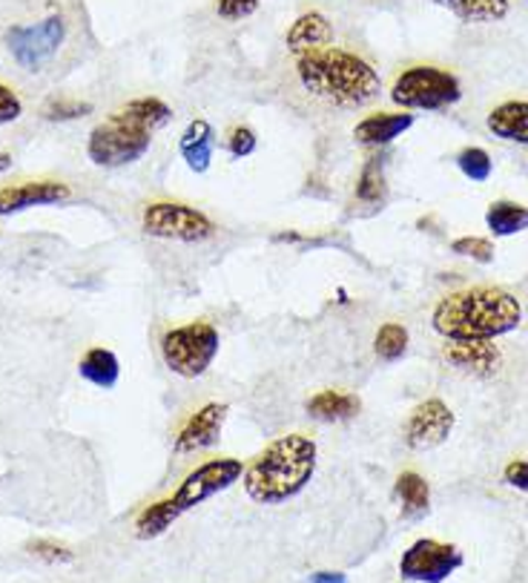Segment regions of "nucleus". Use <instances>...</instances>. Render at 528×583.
<instances>
[{"mask_svg": "<svg viewBox=\"0 0 528 583\" xmlns=\"http://www.w3.org/2000/svg\"><path fill=\"white\" fill-rule=\"evenodd\" d=\"M307 414L319 423H345L359 414V396L348 394V391H319L307 400Z\"/></svg>", "mask_w": 528, "mask_h": 583, "instance_id": "19", "label": "nucleus"}, {"mask_svg": "<svg viewBox=\"0 0 528 583\" xmlns=\"http://www.w3.org/2000/svg\"><path fill=\"white\" fill-rule=\"evenodd\" d=\"M7 170H12V153H7V150H0V175L7 173Z\"/></svg>", "mask_w": 528, "mask_h": 583, "instance_id": "36", "label": "nucleus"}, {"mask_svg": "<svg viewBox=\"0 0 528 583\" xmlns=\"http://www.w3.org/2000/svg\"><path fill=\"white\" fill-rule=\"evenodd\" d=\"M141 228L146 237L184 244H202L216 237V224L207 213L181 202H150L141 215Z\"/></svg>", "mask_w": 528, "mask_h": 583, "instance_id": "8", "label": "nucleus"}, {"mask_svg": "<svg viewBox=\"0 0 528 583\" xmlns=\"http://www.w3.org/2000/svg\"><path fill=\"white\" fill-rule=\"evenodd\" d=\"M466 23H494L508 14V0H437Z\"/></svg>", "mask_w": 528, "mask_h": 583, "instance_id": "24", "label": "nucleus"}, {"mask_svg": "<svg viewBox=\"0 0 528 583\" xmlns=\"http://www.w3.org/2000/svg\"><path fill=\"white\" fill-rule=\"evenodd\" d=\"M394 497L399 500L403 517H408V521H423L431 509V486L417 472H403L396 478Z\"/></svg>", "mask_w": 528, "mask_h": 583, "instance_id": "20", "label": "nucleus"}, {"mask_svg": "<svg viewBox=\"0 0 528 583\" xmlns=\"http://www.w3.org/2000/svg\"><path fill=\"white\" fill-rule=\"evenodd\" d=\"M445 360L451 362L454 369L466 371L471 376L488 380L500 371V348L494 345V340H471V342H445L443 348Z\"/></svg>", "mask_w": 528, "mask_h": 583, "instance_id": "14", "label": "nucleus"}, {"mask_svg": "<svg viewBox=\"0 0 528 583\" xmlns=\"http://www.w3.org/2000/svg\"><path fill=\"white\" fill-rule=\"evenodd\" d=\"M457 167H459V173L466 175V179L471 181H486L488 175H491L494 170V161L491 155L483 150V147H468V150H463V153L457 155Z\"/></svg>", "mask_w": 528, "mask_h": 583, "instance_id": "27", "label": "nucleus"}, {"mask_svg": "<svg viewBox=\"0 0 528 583\" xmlns=\"http://www.w3.org/2000/svg\"><path fill=\"white\" fill-rule=\"evenodd\" d=\"M374 351L383 362L403 360L405 351H408V331L403 325H396V322H388V325L376 331Z\"/></svg>", "mask_w": 528, "mask_h": 583, "instance_id": "26", "label": "nucleus"}, {"mask_svg": "<svg viewBox=\"0 0 528 583\" xmlns=\"http://www.w3.org/2000/svg\"><path fill=\"white\" fill-rule=\"evenodd\" d=\"M216 144H219L216 130H213L210 121L204 119L190 121L187 130H184V135H181L179 141L181 159H184V164H187L195 175L210 173L213 155H216Z\"/></svg>", "mask_w": 528, "mask_h": 583, "instance_id": "15", "label": "nucleus"}, {"mask_svg": "<svg viewBox=\"0 0 528 583\" xmlns=\"http://www.w3.org/2000/svg\"><path fill=\"white\" fill-rule=\"evenodd\" d=\"M414 127V115L410 112H374L368 119H362L354 127V139L362 147H388L390 141H396L399 135Z\"/></svg>", "mask_w": 528, "mask_h": 583, "instance_id": "16", "label": "nucleus"}, {"mask_svg": "<svg viewBox=\"0 0 528 583\" xmlns=\"http://www.w3.org/2000/svg\"><path fill=\"white\" fill-rule=\"evenodd\" d=\"M296 78L311 96L336 107H368L383 92V78L365 58L345 49H319L296 61Z\"/></svg>", "mask_w": 528, "mask_h": 583, "instance_id": "3", "label": "nucleus"}, {"mask_svg": "<svg viewBox=\"0 0 528 583\" xmlns=\"http://www.w3.org/2000/svg\"><path fill=\"white\" fill-rule=\"evenodd\" d=\"M153 144V132H146L144 127L132 124L126 115L115 112L104 124H98L87 139V155L92 164L98 167H126L135 164L146 155Z\"/></svg>", "mask_w": 528, "mask_h": 583, "instance_id": "7", "label": "nucleus"}, {"mask_svg": "<svg viewBox=\"0 0 528 583\" xmlns=\"http://www.w3.org/2000/svg\"><path fill=\"white\" fill-rule=\"evenodd\" d=\"M67 38V23L58 14H49L35 27H12L7 32V47L14 63L27 72L43 70Z\"/></svg>", "mask_w": 528, "mask_h": 583, "instance_id": "9", "label": "nucleus"}, {"mask_svg": "<svg viewBox=\"0 0 528 583\" xmlns=\"http://www.w3.org/2000/svg\"><path fill=\"white\" fill-rule=\"evenodd\" d=\"M219 348H222V336L207 322H187V325L170 328L161 336V356L173 374L184 376V380H195L210 371V365L216 362Z\"/></svg>", "mask_w": 528, "mask_h": 583, "instance_id": "5", "label": "nucleus"}, {"mask_svg": "<svg viewBox=\"0 0 528 583\" xmlns=\"http://www.w3.org/2000/svg\"><path fill=\"white\" fill-rule=\"evenodd\" d=\"M258 9V0H219L216 12L224 21H244Z\"/></svg>", "mask_w": 528, "mask_h": 583, "instance_id": "31", "label": "nucleus"}, {"mask_svg": "<svg viewBox=\"0 0 528 583\" xmlns=\"http://www.w3.org/2000/svg\"><path fill=\"white\" fill-rule=\"evenodd\" d=\"M454 423L457 416L443 400L431 396L419 403L417 409L410 411L408 423H405V445L410 452H428V449H437L445 440L451 438Z\"/></svg>", "mask_w": 528, "mask_h": 583, "instance_id": "11", "label": "nucleus"}, {"mask_svg": "<svg viewBox=\"0 0 528 583\" xmlns=\"http://www.w3.org/2000/svg\"><path fill=\"white\" fill-rule=\"evenodd\" d=\"M486 124L491 135L500 141L528 147V101H506V104L494 107Z\"/></svg>", "mask_w": 528, "mask_h": 583, "instance_id": "18", "label": "nucleus"}, {"mask_svg": "<svg viewBox=\"0 0 528 583\" xmlns=\"http://www.w3.org/2000/svg\"><path fill=\"white\" fill-rule=\"evenodd\" d=\"M92 112V104H81V101H47L41 115L47 121H78L87 119Z\"/></svg>", "mask_w": 528, "mask_h": 583, "instance_id": "29", "label": "nucleus"}, {"mask_svg": "<svg viewBox=\"0 0 528 583\" xmlns=\"http://www.w3.org/2000/svg\"><path fill=\"white\" fill-rule=\"evenodd\" d=\"M486 228L494 237H517V233L528 230V208L500 199L486 210Z\"/></svg>", "mask_w": 528, "mask_h": 583, "instance_id": "25", "label": "nucleus"}, {"mask_svg": "<svg viewBox=\"0 0 528 583\" xmlns=\"http://www.w3.org/2000/svg\"><path fill=\"white\" fill-rule=\"evenodd\" d=\"M244 474V463L238 458H213L204 460L202 465H195L187 478L181 480L179 489L167 497L155 500L144 512L135 517V535L141 541H153L161 537L181 514L193 512L195 506L207 503L210 497L227 492L230 486H236Z\"/></svg>", "mask_w": 528, "mask_h": 583, "instance_id": "4", "label": "nucleus"}, {"mask_svg": "<svg viewBox=\"0 0 528 583\" xmlns=\"http://www.w3.org/2000/svg\"><path fill=\"white\" fill-rule=\"evenodd\" d=\"M463 98L459 78L439 67H410L396 76L390 87V101L403 110L439 112L454 107Z\"/></svg>", "mask_w": 528, "mask_h": 583, "instance_id": "6", "label": "nucleus"}, {"mask_svg": "<svg viewBox=\"0 0 528 583\" xmlns=\"http://www.w3.org/2000/svg\"><path fill=\"white\" fill-rule=\"evenodd\" d=\"M72 195V190L61 181H27L14 188L0 190V215H14L32 208H49L61 204Z\"/></svg>", "mask_w": 528, "mask_h": 583, "instance_id": "13", "label": "nucleus"}, {"mask_svg": "<svg viewBox=\"0 0 528 583\" xmlns=\"http://www.w3.org/2000/svg\"><path fill=\"white\" fill-rule=\"evenodd\" d=\"M388 199V181H385V155H370L362 167L359 181H356V202L368 208H383Z\"/></svg>", "mask_w": 528, "mask_h": 583, "instance_id": "22", "label": "nucleus"}, {"mask_svg": "<svg viewBox=\"0 0 528 583\" xmlns=\"http://www.w3.org/2000/svg\"><path fill=\"white\" fill-rule=\"evenodd\" d=\"M319 463V449L305 434H285L273 440L251 465H244L242 486L247 497L262 506H278L299 497L311 486Z\"/></svg>", "mask_w": 528, "mask_h": 583, "instance_id": "2", "label": "nucleus"}, {"mask_svg": "<svg viewBox=\"0 0 528 583\" xmlns=\"http://www.w3.org/2000/svg\"><path fill=\"white\" fill-rule=\"evenodd\" d=\"M121 115H126V119L132 121V124L144 127L146 132H159L164 130V127L173 121V110H170L161 98H135V101H130V104L121 107Z\"/></svg>", "mask_w": 528, "mask_h": 583, "instance_id": "23", "label": "nucleus"}, {"mask_svg": "<svg viewBox=\"0 0 528 583\" xmlns=\"http://www.w3.org/2000/svg\"><path fill=\"white\" fill-rule=\"evenodd\" d=\"M21 115H23L21 98L14 96L9 87H3V83H0V127L12 124V121H18Z\"/></svg>", "mask_w": 528, "mask_h": 583, "instance_id": "32", "label": "nucleus"}, {"mask_svg": "<svg viewBox=\"0 0 528 583\" xmlns=\"http://www.w3.org/2000/svg\"><path fill=\"white\" fill-rule=\"evenodd\" d=\"M32 552L43 555L47 561H72V552L55 546V543H32Z\"/></svg>", "mask_w": 528, "mask_h": 583, "instance_id": "34", "label": "nucleus"}, {"mask_svg": "<svg viewBox=\"0 0 528 583\" xmlns=\"http://www.w3.org/2000/svg\"><path fill=\"white\" fill-rule=\"evenodd\" d=\"M227 403H204L202 409L190 414L187 423L181 425V431L175 434L173 452L179 458H187V454H202L216 449L219 440H222L224 423H227Z\"/></svg>", "mask_w": 528, "mask_h": 583, "instance_id": "12", "label": "nucleus"}, {"mask_svg": "<svg viewBox=\"0 0 528 583\" xmlns=\"http://www.w3.org/2000/svg\"><path fill=\"white\" fill-rule=\"evenodd\" d=\"M311 583H351V577L339 570H322L313 572Z\"/></svg>", "mask_w": 528, "mask_h": 583, "instance_id": "35", "label": "nucleus"}, {"mask_svg": "<svg viewBox=\"0 0 528 583\" xmlns=\"http://www.w3.org/2000/svg\"><path fill=\"white\" fill-rule=\"evenodd\" d=\"M522 322V305L515 293L500 288H468L448 293L434 308L431 325L445 342L497 340L517 331Z\"/></svg>", "mask_w": 528, "mask_h": 583, "instance_id": "1", "label": "nucleus"}, {"mask_svg": "<svg viewBox=\"0 0 528 583\" xmlns=\"http://www.w3.org/2000/svg\"><path fill=\"white\" fill-rule=\"evenodd\" d=\"M78 374L95 389H115L121 380V362L110 348H90L78 362Z\"/></svg>", "mask_w": 528, "mask_h": 583, "instance_id": "21", "label": "nucleus"}, {"mask_svg": "<svg viewBox=\"0 0 528 583\" xmlns=\"http://www.w3.org/2000/svg\"><path fill=\"white\" fill-rule=\"evenodd\" d=\"M224 147H227V153L233 155V159H247V155L256 153L258 139H256V132H253L251 127H236V130L227 135Z\"/></svg>", "mask_w": 528, "mask_h": 583, "instance_id": "30", "label": "nucleus"}, {"mask_svg": "<svg viewBox=\"0 0 528 583\" xmlns=\"http://www.w3.org/2000/svg\"><path fill=\"white\" fill-rule=\"evenodd\" d=\"M502 480L517 492L528 494V460H511L506 465V472H502Z\"/></svg>", "mask_w": 528, "mask_h": 583, "instance_id": "33", "label": "nucleus"}, {"mask_svg": "<svg viewBox=\"0 0 528 583\" xmlns=\"http://www.w3.org/2000/svg\"><path fill=\"white\" fill-rule=\"evenodd\" d=\"M331 41H334V27H331V21L322 12H305L302 18H296L285 36V47L296 58L327 49Z\"/></svg>", "mask_w": 528, "mask_h": 583, "instance_id": "17", "label": "nucleus"}, {"mask_svg": "<svg viewBox=\"0 0 528 583\" xmlns=\"http://www.w3.org/2000/svg\"><path fill=\"white\" fill-rule=\"evenodd\" d=\"M451 253L463 259H471V262L491 264L494 262V242L483 237H459L451 242Z\"/></svg>", "mask_w": 528, "mask_h": 583, "instance_id": "28", "label": "nucleus"}, {"mask_svg": "<svg viewBox=\"0 0 528 583\" xmlns=\"http://www.w3.org/2000/svg\"><path fill=\"white\" fill-rule=\"evenodd\" d=\"M463 552L454 543L419 537L403 552L399 577L410 583H445L463 566Z\"/></svg>", "mask_w": 528, "mask_h": 583, "instance_id": "10", "label": "nucleus"}]
</instances>
